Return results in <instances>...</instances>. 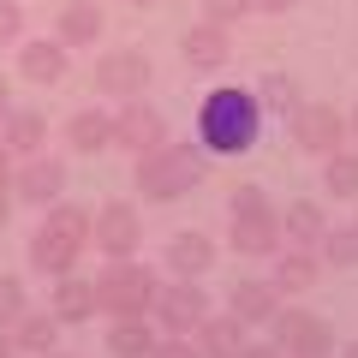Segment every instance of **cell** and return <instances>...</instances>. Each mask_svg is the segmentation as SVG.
<instances>
[{
	"mask_svg": "<svg viewBox=\"0 0 358 358\" xmlns=\"http://www.w3.org/2000/svg\"><path fill=\"white\" fill-rule=\"evenodd\" d=\"M233 317L245 322V329H257V322H275V310H281V287L275 281H233Z\"/></svg>",
	"mask_w": 358,
	"mask_h": 358,
	"instance_id": "cell-14",
	"label": "cell"
},
{
	"mask_svg": "<svg viewBox=\"0 0 358 358\" xmlns=\"http://www.w3.org/2000/svg\"><path fill=\"white\" fill-rule=\"evenodd\" d=\"M281 233L293 245H317L322 233H329V221H322V209L310 203V197H299V203H287V215H281Z\"/></svg>",
	"mask_w": 358,
	"mask_h": 358,
	"instance_id": "cell-25",
	"label": "cell"
},
{
	"mask_svg": "<svg viewBox=\"0 0 358 358\" xmlns=\"http://www.w3.org/2000/svg\"><path fill=\"white\" fill-rule=\"evenodd\" d=\"M6 209H13V197H6V185H0V227H6Z\"/></svg>",
	"mask_w": 358,
	"mask_h": 358,
	"instance_id": "cell-36",
	"label": "cell"
},
{
	"mask_svg": "<svg viewBox=\"0 0 358 358\" xmlns=\"http://www.w3.org/2000/svg\"><path fill=\"white\" fill-rule=\"evenodd\" d=\"M251 6H263V13H287L293 0H251Z\"/></svg>",
	"mask_w": 358,
	"mask_h": 358,
	"instance_id": "cell-35",
	"label": "cell"
},
{
	"mask_svg": "<svg viewBox=\"0 0 358 358\" xmlns=\"http://www.w3.org/2000/svg\"><path fill=\"white\" fill-rule=\"evenodd\" d=\"M203 155L209 150H192V143H155L150 155H138V192L143 197H185L203 179Z\"/></svg>",
	"mask_w": 358,
	"mask_h": 358,
	"instance_id": "cell-3",
	"label": "cell"
},
{
	"mask_svg": "<svg viewBox=\"0 0 358 358\" xmlns=\"http://www.w3.org/2000/svg\"><path fill=\"white\" fill-rule=\"evenodd\" d=\"M24 203H36V209H48V203H60V192H66V167L54 162V155H30L24 167H18V185H13Z\"/></svg>",
	"mask_w": 358,
	"mask_h": 358,
	"instance_id": "cell-12",
	"label": "cell"
},
{
	"mask_svg": "<svg viewBox=\"0 0 358 358\" xmlns=\"http://www.w3.org/2000/svg\"><path fill=\"white\" fill-rule=\"evenodd\" d=\"M143 84H150V54H138V48H108L102 60H96V90H102V96L131 102V96H143Z\"/></svg>",
	"mask_w": 358,
	"mask_h": 358,
	"instance_id": "cell-9",
	"label": "cell"
},
{
	"mask_svg": "<svg viewBox=\"0 0 358 358\" xmlns=\"http://www.w3.org/2000/svg\"><path fill=\"white\" fill-rule=\"evenodd\" d=\"M13 334H18V352L42 358V352H54V341H60V317H48V310H24V317L13 322Z\"/></svg>",
	"mask_w": 358,
	"mask_h": 358,
	"instance_id": "cell-24",
	"label": "cell"
},
{
	"mask_svg": "<svg viewBox=\"0 0 358 358\" xmlns=\"http://www.w3.org/2000/svg\"><path fill=\"white\" fill-rule=\"evenodd\" d=\"M150 305H155V275L143 263L120 257V263H108L96 275V310H108V317H150Z\"/></svg>",
	"mask_w": 358,
	"mask_h": 358,
	"instance_id": "cell-5",
	"label": "cell"
},
{
	"mask_svg": "<svg viewBox=\"0 0 358 358\" xmlns=\"http://www.w3.org/2000/svg\"><path fill=\"white\" fill-rule=\"evenodd\" d=\"M203 13H209V24H239L251 13V0H203Z\"/></svg>",
	"mask_w": 358,
	"mask_h": 358,
	"instance_id": "cell-31",
	"label": "cell"
},
{
	"mask_svg": "<svg viewBox=\"0 0 358 358\" xmlns=\"http://www.w3.org/2000/svg\"><path fill=\"white\" fill-rule=\"evenodd\" d=\"M167 263H173L179 281H197V275L215 268V239L209 233H173L167 239Z\"/></svg>",
	"mask_w": 358,
	"mask_h": 358,
	"instance_id": "cell-15",
	"label": "cell"
},
{
	"mask_svg": "<svg viewBox=\"0 0 358 358\" xmlns=\"http://www.w3.org/2000/svg\"><path fill=\"white\" fill-rule=\"evenodd\" d=\"M155 322L150 317H114V329H108V352L114 358H150L155 352Z\"/></svg>",
	"mask_w": 358,
	"mask_h": 358,
	"instance_id": "cell-19",
	"label": "cell"
},
{
	"mask_svg": "<svg viewBox=\"0 0 358 358\" xmlns=\"http://www.w3.org/2000/svg\"><path fill=\"white\" fill-rule=\"evenodd\" d=\"M102 6H96V0H72V6H66L60 13V24H54V36L66 42V48H90V42L102 36Z\"/></svg>",
	"mask_w": 358,
	"mask_h": 358,
	"instance_id": "cell-18",
	"label": "cell"
},
{
	"mask_svg": "<svg viewBox=\"0 0 358 358\" xmlns=\"http://www.w3.org/2000/svg\"><path fill=\"white\" fill-rule=\"evenodd\" d=\"M275 346H281L287 358H329L334 352V334L322 317H310V310H275Z\"/></svg>",
	"mask_w": 358,
	"mask_h": 358,
	"instance_id": "cell-8",
	"label": "cell"
},
{
	"mask_svg": "<svg viewBox=\"0 0 358 358\" xmlns=\"http://www.w3.org/2000/svg\"><path fill=\"white\" fill-rule=\"evenodd\" d=\"M227 215H233L227 239H233L239 257H275L281 251V215L268 209V197L257 192V185H239V192H233Z\"/></svg>",
	"mask_w": 358,
	"mask_h": 358,
	"instance_id": "cell-4",
	"label": "cell"
},
{
	"mask_svg": "<svg viewBox=\"0 0 358 358\" xmlns=\"http://www.w3.org/2000/svg\"><path fill=\"white\" fill-rule=\"evenodd\" d=\"M150 358H203V346H197L192 334H167V341H155Z\"/></svg>",
	"mask_w": 358,
	"mask_h": 358,
	"instance_id": "cell-30",
	"label": "cell"
},
{
	"mask_svg": "<svg viewBox=\"0 0 358 358\" xmlns=\"http://www.w3.org/2000/svg\"><path fill=\"white\" fill-rule=\"evenodd\" d=\"M197 346H203V358H239L245 352V322L233 317H203V329H197Z\"/></svg>",
	"mask_w": 358,
	"mask_h": 358,
	"instance_id": "cell-21",
	"label": "cell"
},
{
	"mask_svg": "<svg viewBox=\"0 0 358 358\" xmlns=\"http://www.w3.org/2000/svg\"><path fill=\"white\" fill-rule=\"evenodd\" d=\"M239 358H287V352H281L275 341H268V346H251V341H245V352H239Z\"/></svg>",
	"mask_w": 358,
	"mask_h": 358,
	"instance_id": "cell-33",
	"label": "cell"
},
{
	"mask_svg": "<svg viewBox=\"0 0 358 358\" xmlns=\"http://www.w3.org/2000/svg\"><path fill=\"white\" fill-rule=\"evenodd\" d=\"M257 131H263V102L239 84L209 90L203 108H197V143L209 155H245L257 143Z\"/></svg>",
	"mask_w": 358,
	"mask_h": 358,
	"instance_id": "cell-1",
	"label": "cell"
},
{
	"mask_svg": "<svg viewBox=\"0 0 358 358\" xmlns=\"http://www.w3.org/2000/svg\"><path fill=\"white\" fill-rule=\"evenodd\" d=\"M42 138H48V120H42L36 108H6V114H0V143L13 155H36Z\"/></svg>",
	"mask_w": 358,
	"mask_h": 358,
	"instance_id": "cell-16",
	"label": "cell"
},
{
	"mask_svg": "<svg viewBox=\"0 0 358 358\" xmlns=\"http://www.w3.org/2000/svg\"><path fill=\"white\" fill-rule=\"evenodd\" d=\"M341 358H358V341H352V346H346V352H341Z\"/></svg>",
	"mask_w": 358,
	"mask_h": 358,
	"instance_id": "cell-39",
	"label": "cell"
},
{
	"mask_svg": "<svg viewBox=\"0 0 358 358\" xmlns=\"http://www.w3.org/2000/svg\"><path fill=\"white\" fill-rule=\"evenodd\" d=\"M317 245H322V263H334V268H352L358 263V227H329Z\"/></svg>",
	"mask_w": 358,
	"mask_h": 358,
	"instance_id": "cell-27",
	"label": "cell"
},
{
	"mask_svg": "<svg viewBox=\"0 0 358 358\" xmlns=\"http://www.w3.org/2000/svg\"><path fill=\"white\" fill-rule=\"evenodd\" d=\"M150 317L162 322L167 334H197V329H203V317H209V299H203V287H197V281H173V287H155Z\"/></svg>",
	"mask_w": 358,
	"mask_h": 358,
	"instance_id": "cell-6",
	"label": "cell"
},
{
	"mask_svg": "<svg viewBox=\"0 0 358 358\" xmlns=\"http://www.w3.org/2000/svg\"><path fill=\"white\" fill-rule=\"evenodd\" d=\"M42 358H66V352H42Z\"/></svg>",
	"mask_w": 358,
	"mask_h": 358,
	"instance_id": "cell-41",
	"label": "cell"
},
{
	"mask_svg": "<svg viewBox=\"0 0 358 358\" xmlns=\"http://www.w3.org/2000/svg\"><path fill=\"white\" fill-rule=\"evenodd\" d=\"M322 192L329 197H358V155H346V150L322 155Z\"/></svg>",
	"mask_w": 358,
	"mask_h": 358,
	"instance_id": "cell-26",
	"label": "cell"
},
{
	"mask_svg": "<svg viewBox=\"0 0 358 358\" xmlns=\"http://www.w3.org/2000/svg\"><path fill=\"white\" fill-rule=\"evenodd\" d=\"M352 131H358V114H352Z\"/></svg>",
	"mask_w": 358,
	"mask_h": 358,
	"instance_id": "cell-42",
	"label": "cell"
},
{
	"mask_svg": "<svg viewBox=\"0 0 358 358\" xmlns=\"http://www.w3.org/2000/svg\"><path fill=\"white\" fill-rule=\"evenodd\" d=\"M131 6H155V0H131Z\"/></svg>",
	"mask_w": 358,
	"mask_h": 358,
	"instance_id": "cell-40",
	"label": "cell"
},
{
	"mask_svg": "<svg viewBox=\"0 0 358 358\" xmlns=\"http://www.w3.org/2000/svg\"><path fill=\"white\" fill-rule=\"evenodd\" d=\"M54 317H60V322H90V317H96V281L60 275V287H54Z\"/></svg>",
	"mask_w": 358,
	"mask_h": 358,
	"instance_id": "cell-23",
	"label": "cell"
},
{
	"mask_svg": "<svg viewBox=\"0 0 358 358\" xmlns=\"http://www.w3.org/2000/svg\"><path fill=\"white\" fill-rule=\"evenodd\" d=\"M90 239H96V251L102 257H138V245H143V221H138V209L131 203H102L96 215H90Z\"/></svg>",
	"mask_w": 358,
	"mask_h": 358,
	"instance_id": "cell-7",
	"label": "cell"
},
{
	"mask_svg": "<svg viewBox=\"0 0 358 358\" xmlns=\"http://www.w3.org/2000/svg\"><path fill=\"white\" fill-rule=\"evenodd\" d=\"M6 108H13V96H6V84H0V114H6Z\"/></svg>",
	"mask_w": 358,
	"mask_h": 358,
	"instance_id": "cell-38",
	"label": "cell"
},
{
	"mask_svg": "<svg viewBox=\"0 0 358 358\" xmlns=\"http://www.w3.org/2000/svg\"><path fill=\"white\" fill-rule=\"evenodd\" d=\"M84 245H90V209H78V203H48L36 239H30V257H36L42 275L60 281V275H72V263L84 257Z\"/></svg>",
	"mask_w": 358,
	"mask_h": 358,
	"instance_id": "cell-2",
	"label": "cell"
},
{
	"mask_svg": "<svg viewBox=\"0 0 358 358\" xmlns=\"http://www.w3.org/2000/svg\"><path fill=\"white\" fill-rule=\"evenodd\" d=\"M257 102H263L268 114H287V120H293V108H299V84H293V78H268V84L257 90Z\"/></svg>",
	"mask_w": 358,
	"mask_h": 358,
	"instance_id": "cell-28",
	"label": "cell"
},
{
	"mask_svg": "<svg viewBox=\"0 0 358 358\" xmlns=\"http://www.w3.org/2000/svg\"><path fill=\"white\" fill-rule=\"evenodd\" d=\"M0 358H18V334L13 329H0Z\"/></svg>",
	"mask_w": 358,
	"mask_h": 358,
	"instance_id": "cell-34",
	"label": "cell"
},
{
	"mask_svg": "<svg viewBox=\"0 0 358 358\" xmlns=\"http://www.w3.org/2000/svg\"><path fill=\"white\" fill-rule=\"evenodd\" d=\"M114 143H120V150H131V155H150L155 143H167V120L155 114L150 102L131 96V102L114 114Z\"/></svg>",
	"mask_w": 358,
	"mask_h": 358,
	"instance_id": "cell-10",
	"label": "cell"
},
{
	"mask_svg": "<svg viewBox=\"0 0 358 358\" xmlns=\"http://www.w3.org/2000/svg\"><path fill=\"white\" fill-rule=\"evenodd\" d=\"M322 263L310 257V245H287V251H275V287L281 293H305V287H317Z\"/></svg>",
	"mask_w": 358,
	"mask_h": 358,
	"instance_id": "cell-20",
	"label": "cell"
},
{
	"mask_svg": "<svg viewBox=\"0 0 358 358\" xmlns=\"http://www.w3.org/2000/svg\"><path fill=\"white\" fill-rule=\"evenodd\" d=\"M341 131H346V120L334 114V108H322V102H299L293 108V143L299 150L329 155V150H341Z\"/></svg>",
	"mask_w": 358,
	"mask_h": 358,
	"instance_id": "cell-11",
	"label": "cell"
},
{
	"mask_svg": "<svg viewBox=\"0 0 358 358\" xmlns=\"http://www.w3.org/2000/svg\"><path fill=\"white\" fill-rule=\"evenodd\" d=\"M6 155H13V150H6V143H0V185H6Z\"/></svg>",
	"mask_w": 358,
	"mask_h": 358,
	"instance_id": "cell-37",
	"label": "cell"
},
{
	"mask_svg": "<svg viewBox=\"0 0 358 358\" xmlns=\"http://www.w3.org/2000/svg\"><path fill=\"white\" fill-rule=\"evenodd\" d=\"M66 143H72L78 155H96L114 143V114H96V108H84V114L66 120Z\"/></svg>",
	"mask_w": 358,
	"mask_h": 358,
	"instance_id": "cell-22",
	"label": "cell"
},
{
	"mask_svg": "<svg viewBox=\"0 0 358 358\" xmlns=\"http://www.w3.org/2000/svg\"><path fill=\"white\" fill-rule=\"evenodd\" d=\"M18 72L30 78V84H60L66 78V42H24L18 48Z\"/></svg>",
	"mask_w": 358,
	"mask_h": 358,
	"instance_id": "cell-17",
	"label": "cell"
},
{
	"mask_svg": "<svg viewBox=\"0 0 358 358\" xmlns=\"http://www.w3.org/2000/svg\"><path fill=\"white\" fill-rule=\"evenodd\" d=\"M179 54H185V66H192V72H221V66H227V54H233L227 24H192V30H185V42H179Z\"/></svg>",
	"mask_w": 358,
	"mask_h": 358,
	"instance_id": "cell-13",
	"label": "cell"
},
{
	"mask_svg": "<svg viewBox=\"0 0 358 358\" xmlns=\"http://www.w3.org/2000/svg\"><path fill=\"white\" fill-rule=\"evenodd\" d=\"M24 30V13H18V0H0V42H18Z\"/></svg>",
	"mask_w": 358,
	"mask_h": 358,
	"instance_id": "cell-32",
	"label": "cell"
},
{
	"mask_svg": "<svg viewBox=\"0 0 358 358\" xmlns=\"http://www.w3.org/2000/svg\"><path fill=\"white\" fill-rule=\"evenodd\" d=\"M352 227H358V221H352Z\"/></svg>",
	"mask_w": 358,
	"mask_h": 358,
	"instance_id": "cell-43",
	"label": "cell"
},
{
	"mask_svg": "<svg viewBox=\"0 0 358 358\" xmlns=\"http://www.w3.org/2000/svg\"><path fill=\"white\" fill-rule=\"evenodd\" d=\"M24 317V281L18 275H0V329H13Z\"/></svg>",
	"mask_w": 358,
	"mask_h": 358,
	"instance_id": "cell-29",
	"label": "cell"
}]
</instances>
